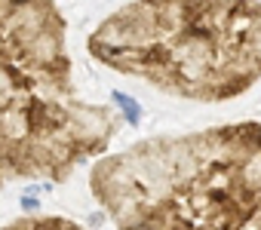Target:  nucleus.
Wrapping results in <instances>:
<instances>
[{
	"label": "nucleus",
	"instance_id": "nucleus-2",
	"mask_svg": "<svg viewBox=\"0 0 261 230\" xmlns=\"http://www.w3.org/2000/svg\"><path fill=\"white\" fill-rule=\"evenodd\" d=\"M62 37L49 0H0V187L65 181L114 138V111L77 98Z\"/></svg>",
	"mask_w": 261,
	"mask_h": 230
},
{
	"label": "nucleus",
	"instance_id": "nucleus-3",
	"mask_svg": "<svg viewBox=\"0 0 261 230\" xmlns=\"http://www.w3.org/2000/svg\"><path fill=\"white\" fill-rule=\"evenodd\" d=\"M89 52L163 92L221 101L261 77V3L139 0L89 37Z\"/></svg>",
	"mask_w": 261,
	"mask_h": 230
},
{
	"label": "nucleus",
	"instance_id": "nucleus-5",
	"mask_svg": "<svg viewBox=\"0 0 261 230\" xmlns=\"http://www.w3.org/2000/svg\"><path fill=\"white\" fill-rule=\"evenodd\" d=\"M111 98L117 101V108H120V114H123V120H126L129 126H139V114H142L139 101H132L129 95H123V92H111Z\"/></svg>",
	"mask_w": 261,
	"mask_h": 230
},
{
	"label": "nucleus",
	"instance_id": "nucleus-1",
	"mask_svg": "<svg viewBox=\"0 0 261 230\" xmlns=\"http://www.w3.org/2000/svg\"><path fill=\"white\" fill-rule=\"evenodd\" d=\"M117 230H261V126L151 138L89 175Z\"/></svg>",
	"mask_w": 261,
	"mask_h": 230
},
{
	"label": "nucleus",
	"instance_id": "nucleus-4",
	"mask_svg": "<svg viewBox=\"0 0 261 230\" xmlns=\"http://www.w3.org/2000/svg\"><path fill=\"white\" fill-rule=\"evenodd\" d=\"M0 230H83L80 224L68 221V218H22Z\"/></svg>",
	"mask_w": 261,
	"mask_h": 230
},
{
	"label": "nucleus",
	"instance_id": "nucleus-6",
	"mask_svg": "<svg viewBox=\"0 0 261 230\" xmlns=\"http://www.w3.org/2000/svg\"><path fill=\"white\" fill-rule=\"evenodd\" d=\"M22 209H28V212H34V209H37V200H31V197H25V200H22Z\"/></svg>",
	"mask_w": 261,
	"mask_h": 230
}]
</instances>
